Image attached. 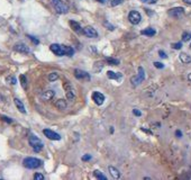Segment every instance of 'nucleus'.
<instances>
[{"instance_id": "f257e3e1", "label": "nucleus", "mask_w": 191, "mask_h": 180, "mask_svg": "<svg viewBox=\"0 0 191 180\" xmlns=\"http://www.w3.org/2000/svg\"><path fill=\"white\" fill-rule=\"evenodd\" d=\"M50 50L57 56H72L74 54V50L71 46H66L63 44H51Z\"/></svg>"}, {"instance_id": "f03ea898", "label": "nucleus", "mask_w": 191, "mask_h": 180, "mask_svg": "<svg viewBox=\"0 0 191 180\" xmlns=\"http://www.w3.org/2000/svg\"><path fill=\"white\" fill-rule=\"evenodd\" d=\"M42 163H43V161L37 158H33V156H28L23 160V165L27 169H37L42 165Z\"/></svg>"}, {"instance_id": "7ed1b4c3", "label": "nucleus", "mask_w": 191, "mask_h": 180, "mask_svg": "<svg viewBox=\"0 0 191 180\" xmlns=\"http://www.w3.org/2000/svg\"><path fill=\"white\" fill-rule=\"evenodd\" d=\"M28 143H29V145L32 146V149L35 151V152H40L42 150H43L44 148V144L43 142L37 137L36 135H34V134H31L29 135V139H28Z\"/></svg>"}, {"instance_id": "20e7f679", "label": "nucleus", "mask_w": 191, "mask_h": 180, "mask_svg": "<svg viewBox=\"0 0 191 180\" xmlns=\"http://www.w3.org/2000/svg\"><path fill=\"white\" fill-rule=\"evenodd\" d=\"M51 5H52V7L57 14H60V15L68 14L69 7L64 4L62 0H51Z\"/></svg>"}, {"instance_id": "39448f33", "label": "nucleus", "mask_w": 191, "mask_h": 180, "mask_svg": "<svg viewBox=\"0 0 191 180\" xmlns=\"http://www.w3.org/2000/svg\"><path fill=\"white\" fill-rule=\"evenodd\" d=\"M144 79H145V71H144V69L142 68V67H139L138 73L131 78V84H133L134 87H136V86H138L139 83H142L144 81Z\"/></svg>"}, {"instance_id": "423d86ee", "label": "nucleus", "mask_w": 191, "mask_h": 180, "mask_svg": "<svg viewBox=\"0 0 191 180\" xmlns=\"http://www.w3.org/2000/svg\"><path fill=\"white\" fill-rule=\"evenodd\" d=\"M63 88L65 90V95H66V98L69 100H73L74 97H76V91H74V88L72 87V84L69 82V81H65L63 84Z\"/></svg>"}, {"instance_id": "0eeeda50", "label": "nucleus", "mask_w": 191, "mask_h": 180, "mask_svg": "<svg viewBox=\"0 0 191 180\" xmlns=\"http://www.w3.org/2000/svg\"><path fill=\"white\" fill-rule=\"evenodd\" d=\"M128 20H129V23L133 25H138L141 23V20H142V16H141V14L138 11H136V10H131L129 14H128Z\"/></svg>"}, {"instance_id": "6e6552de", "label": "nucleus", "mask_w": 191, "mask_h": 180, "mask_svg": "<svg viewBox=\"0 0 191 180\" xmlns=\"http://www.w3.org/2000/svg\"><path fill=\"white\" fill-rule=\"evenodd\" d=\"M74 77L78 80H83V81H90V74L88 72L80 70V69H76L74 70Z\"/></svg>"}, {"instance_id": "1a4fd4ad", "label": "nucleus", "mask_w": 191, "mask_h": 180, "mask_svg": "<svg viewBox=\"0 0 191 180\" xmlns=\"http://www.w3.org/2000/svg\"><path fill=\"white\" fill-rule=\"evenodd\" d=\"M167 14H169V16H171V17L180 18L181 16L184 15V8H182V7H174V8L169 9Z\"/></svg>"}, {"instance_id": "9d476101", "label": "nucleus", "mask_w": 191, "mask_h": 180, "mask_svg": "<svg viewBox=\"0 0 191 180\" xmlns=\"http://www.w3.org/2000/svg\"><path fill=\"white\" fill-rule=\"evenodd\" d=\"M82 33H83L87 37H89V38H97V37H98V32H97L92 26H86V27L82 29Z\"/></svg>"}, {"instance_id": "9b49d317", "label": "nucleus", "mask_w": 191, "mask_h": 180, "mask_svg": "<svg viewBox=\"0 0 191 180\" xmlns=\"http://www.w3.org/2000/svg\"><path fill=\"white\" fill-rule=\"evenodd\" d=\"M43 134L46 136L47 139H50V140H52V141H60L61 140L60 134H57V133H55L54 131H52V129H48V128L43 129Z\"/></svg>"}, {"instance_id": "f8f14e48", "label": "nucleus", "mask_w": 191, "mask_h": 180, "mask_svg": "<svg viewBox=\"0 0 191 180\" xmlns=\"http://www.w3.org/2000/svg\"><path fill=\"white\" fill-rule=\"evenodd\" d=\"M92 100L95 101L96 105H98V106H101V105L105 103V96L99 91H95L92 93Z\"/></svg>"}, {"instance_id": "ddd939ff", "label": "nucleus", "mask_w": 191, "mask_h": 180, "mask_svg": "<svg viewBox=\"0 0 191 180\" xmlns=\"http://www.w3.org/2000/svg\"><path fill=\"white\" fill-rule=\"evenodd\" d=\"M14 50L19 53H23V54H28V53H31L29 47H28L26 44H24V43H17V44H15Z\"/></svg>"}, {"instance_id": "4468645a", "label": "nucleus", "mask_w": 191, "mask_h": 180, "mask_svg": "<svg viewBox=\"0 0 191 180\" xmlns=\"http://www.w3.org/2000/svg\"><path fill=\"white\" fill-rule=\"evenodd\" d=\"M69 25H70V27H71L76 33L82 32V27L80 26V24L78 23V21H76V20H70V21H69Z\"/></svg>"}, {"instance_id": "2eb2a0df", "label": "nucleus", "mask_w": 191, "mask_h": 180, "mask_svg": "<svg viewBox=\"0 0 191 180\" xmlns=\"http://www.w3.org/2000/svg\"><path fill=\"white\" fill-rule=\"evenodd\" d=\"M14 103L16 105L17 109H18L21 114H26V109H25V106L24 104L21 103V100H19L18 98H14Z\"/></svg>"}, {"instance_id": "dca6fc26", "label": "nucleus", "mask_w": 191, "mask_h": 180, "mask_svg": "<svg viewBox=\"0 0 191 180\" xmlns=\"http://www.w3.org/2000/svg\"><path fill=\"white\" fill-rule=\"evenodd\" d=\"M107 77L109 78V79H112V80L119 81L120 79L123 78V74H121V73H116V72H114V71H108Z\"/></svg>"}, {"instance_id": "f3484780", "label": "nucleus", "mask_w": 191, "mask_h": 180, "mask_svg": "<svg viewBox=\"0 0 191 180\" xmlns=\"http://www.w3.org/2000/svg\"><path fill=\"white\" fill-rule=\"evenodd\" d=\"M54 95H55V92L53 91V90H46V91H44L43 93H42V99L43 100H51L54 97Z\"/></svg>"}, {"instance_id": "a211bd4d", "label": "nucleus", "mask_w": 191, "mask_h": 180, "mask_svg": "<svg viewBox=\"0 0 191 180\" xmlns=\"http://www.w3.org/2000/svg\"><path fill=\"white\" fill-rule=\"evenodd\" d=\"M141 34H142V35L150 36V37H152V36H154L156 34V31L154 29V28L148 27V28H145V29H143V31L141 32Z\"/></svg>"}, {"instance_id": "6ab92c4d", "label": "nucleus", "mask_w": 191, "mask_h": 180, "mask_svg": "<svg viewBox=\"0 0 191 180\" xmlns=\"http://www.w3.org/2000/svg\"><path fill=\"white\" fill-rule=\"evenodd\" d=\"M179 59H180V61L184 64H188V63H190L191 62V56L188 55L187 53H180Z\"/></svg>"}, {"instance_id": "aec40b11", "label": "nucleus", "mask_w": 191, "mask_h": 180, "mask_svg": "<svg viewBox=\"0 0 191 180\" xmlns=\"http://www.w3.org/2000/svg\"><path fill=\"white\" fill-rule=\"evenodd\" d=\"M108 170H109V172H110V175H112V178H115V179H118V178L120 177V172L118 171V170H117L115 167H112V165H110V167L108 168Z\"/></svg>"}, {"instance_id": "412c9836", "label": "nucleus", "mask_w": 191, "mask_h": 180, "mask_svg": "<svg viewBox=\"0 0 191 180\" xmlns=\"http://www.w3.org/2000/svg\"><path fill=\"white\" fill-rule=\"evenodd\" d=\"M55 106L59 108V109H61V110H64L68 105H66V101L64 99H59L57 101H55Z\"/></svg>"}, {"instance_id": "4be33fe9", "label": "nucleus", "mask_w": 191, "mask_h": 180, "mask_svg": "<svg viewBox=\"0 0 191 180\" xmlns=\"http://www.w3.org/2000/svg\"><path fill=\"white\" fill-rule=\"evenodd\" d=\"M93 176L99 180H107V177L105 176V175H102L99 170H95V171H93Z\"/></svg>"}, {"instance_id": "5701e85b", "label": "nucleus", "mask_w": 191, "mask_h": 180, "mask_svg": "<svg viewBox=\"0 0 191 180\" xmlns=\"http://www.w3.org/2000/svg\"><path fill=\"white\" fill-rule=\"evenodd\" d=\"M20 79V83H21V87H23V89H27V79H26V76L25 74H20L19 77Z\"/></svg>"}, {"instance_id": "b1692460", "label": "nucleus", "mask_w": 191, "mask_h": 180, "mask_svg": "<svg viewBox=\"0 0 191 180\" xmlns=\"http://www.w3.org/2000/svg\"><path fill=\"white\" fill-rule=\"evenodd\" d=\"M106 62H107L109 65H118V64H119V60H117V59H110V57H107V59H106Z\"/></svg>"}, {"instance_id": "393cba45", "label": "nucleus", "mask_w": 191, "mask_h": 180, "mask_svg": "<svg viewBox=\"0 0 191 180\" xmlns=\"http://www.w3.org/2000/svg\"><path fill=\"white\" fill-rule=\"evenodd\" d=\"M102 68H104V63H102L101 61H98V62H96L93 70H95L96 72H100V70H101Z\"/></svg>"}, {"instance_id": "a878e982", "label": "nucleus", "mask_w": 191, "mask_h": 180, "mask_svg": "<svg viewBox=\"0 0 191 180\" xmlns=\"http://www.w3.org/2000/svg\"><path fill=\"white\" fill-rule=\"evenodd\" d=\"M59 79V73L57 72H52V73H50V76H48V80L50 81H55Z\"/></svg>"}, {"instance_id": "bb28decb", "label": "nucleus", "mask_w": 191, "mask_h": 180, "mask_svg": "<svg viewBox=\"0 0 191 180\" xmlns=\"http://www.w3.org/2000/svg\"><path fill=\"white\" fill-rule=\"evenodd\" d=\"M191 40V33L189 32H184L182 34V41L183 42H188V41Z\"/></svg>"}, {"instance_id": "cd10ccee", "label": "nucleus", "mask_w": 191, "mask_h": 180, "mask_svg": "<svg viewBox=\"0 0 191 180\" xmlns=\"http://www.w3.org/2000/svg\"><path fill=\"white\" fill-rule=\"evenodd\" d=\"M109 1H110V5L112 7H115V6H118V5L121 4L124 0H109Z\"/></svg>"}, {"instance_id": "c85d7f7f", "label": "nucleus", "mask_w": 191, "mask_h": 180, "mask_svg": "<svg viewBox=\"0 0 191 180\" xmlns=\"http://www.w3.org/2000/svg\"><path fill=\"white\" fill-rule=\"evenodd\" d=\"M7 81H8L10 84H16L17 83V80H16V78H15V77H8V78H7Z\"/></svg>"}, {"instance_id": "c756f323", "label": "nucleus", "mask_w": 191, "mask_h": 180, "mask_svg": "<svg viewBox=\"0 0 191 180\" xmlns=\"http://www.w3.org/2000/svg\"><path fill=\"white\" fill-rule=\"evenodd\" d=\"M27 37H28V38H29V40H31V41H32V42H33V43H34V44H36V45H37V44H40V41L37 40V38H35L34 36H32V35H27Z\"/></svg>"}, {"instance_id": "7c9ffc66", "label": "nucleus", "mask_w": 191, "mask_h": 180, "mask_svg": "<svg viewBox=\"0 0 191 180\" xmlns=\"http://www.w3.org/2000/svg\"><path fill=\"white\" fill-rule=\"evenodd\" d=\"M34 179L35 180H43L44 179V176L42 173H38V172H36L35 175H34Z\"/></svg>"}, {"instance_id": "2f4dec72", "label": "nucleus", "mask_w": 191, "mask_h": 180, "mask_svg": "<svg viewBox=\"0 0 191 180\" xmlns=\"http://www.w3.org/2000/svg\"><path fill=\"white\" fill-rule=\"evenodd\" d=\"M172 47L174 48V50H180V48L182 47V43L179 42V43H173L172 44Z\"/></svg>"}, {"instance_id": "473e14b6", "label": "nucleus", "mask_w": 191, "mask_h": 180, "mask_svg": "<svg viewBox=\"0 0 191 180\" xmlns=\"http://www.w3.org/2000/svg\"><path fill=\"white\" fill-rule=\"evenodd\" d=\"M142 2L144 4H147V5H153V4H156L157 2V0H141Z\"/></svg>"}, {"instance_id": "72a5a7b5", "label": "nucleus", "mask_w": 191, "mask_h": 180, "mask_svg": "<svg viewBox=\"0 0 191 180\" xmlns=\"http://www.w3.org/2000/svg\"><path fill=\"white\" fill-rule=\"evenodd\" d=\"M81 160H82V161H89V160H91V155H90V154H84V155L81 158Z\"/></svg>"}, {"instance_id": "f704fd0d", "label": "nucleus", "mask_w": 191, "mask_h": 180, "mask_svg": "<svg viewBox=\"0 0 191 180\" xmlns=\"http://www.w3.org/2000/svg\"><path fill=\"white\" fill-rule=\"evenodd\" d=\"M154 67L157 69H163L164 68V65L161 62H154Z\"/></svg>"}, {"instance_id": "c9c22d12", "label": "nucleus", "mask_w": 191, "mask_h": 180, "mask_svg": "<svg viewBox=\"0 0 191 180\" xmlns=\"http://www.w3.org/2000/svg\"><path fill=\"white\" fill-rule=\"evenodd\" d=\"M159 55L161 56L162 59H167V53L164 52V51H162V50H161V51H159Z\"/></svg>"}, {"instance_id": "e433bc0d", "label": "nucleus", "mask_w": 191, "mask_h": 180, "mask_svg": "<svg viewBox=\"0 0 191 180\" xmlns=\"http://www.w3.org/2000/svg\"><path fill=\"white\" fill-rule=\"evenodd\" d=\"M133 114H134L135 116H141V115H142V113L139 112V110H137V109H133Z\"/></svg>"}, {"instance_id": "4c0bfd02", "label": "nucleus", "mask_w": 191, "mask_h": 180, "mask_svg": "<svg viewBox=\"0 0 191 180\" xmlns=\"http://www.w3.org/2000/svg\"><path fill=\"white\" fill-rule=\"evenodd\" d=\"M2 118H4V120H6V122H8V123H11V122H12L11 119H9V117L4 116V117H2Z\"/></svg>"}, {"instance_id": "58836bf2", "label": "nucleus", "mask_w": 191, "mask_h": 180, "mask_svg": "<svg viewBox=\"0 0 191 180\" xmlns=\"http://www.w3.org/2000/svg\"><path fill=\"white\" fill-rule=\"evenodd\" d=\"M175 134H176V136H178V137H181V136H182V133H181V131H176V132H175Z\"/></svg>"}, {"instance_id": "ea45409f", "label": "nucleus", "mask_w": 191, "mask_h": 180, "mask_svg": "<svg viewBox=\"0 0 191 180\" xmlns=\"http://www.w3.org/2000/svg\"><path fill=\"white\" fill-rule=\"evenodd\" d=\"M183 2H184V4H187V5H190L191 6V0H183Z\"/></svg>"}, {"instance_id": "a19ab883", "label": "nucleus", "mask_w": 191, "mask_h": 180, "mask_svg": "<svg viewBox=\"0 0 191 180\" xmlns=\"http://www.w3.org/2000/svg\"><path fill=\"white\" fill-rule=\"evenodd\" d=\"M96 1H98V2H100V4H106L107 0H96Z\"/></svg>"}, {"instance_id": "79ce46f5", "label": "nucleus", "mask_w": 191, "mask_h": 180, "mask_svg": "<svg viewBox=\"0 0 191 180\" xmlns=\"http://www.w3.org/2000/svg\"><path fill=\"white\" fill-rule=\"evenodd\" d=\"M188 80L191 81V73H190V74H189V76H188Z\"/></svg>"}, {"instance_id": "37998d69", "label": "nucleus", "mask_w": 191, "mask_h": 180, "mask_svg": "<svg viewBox=\"0 0 191 180\" xmlns=\"http://www.w3.org/2000/svg\"><path fill=\"white\" fill-rule=\"evenodd\" d=\"M190 50H191V44H190Z\"/></svg>"}]
</instances>
